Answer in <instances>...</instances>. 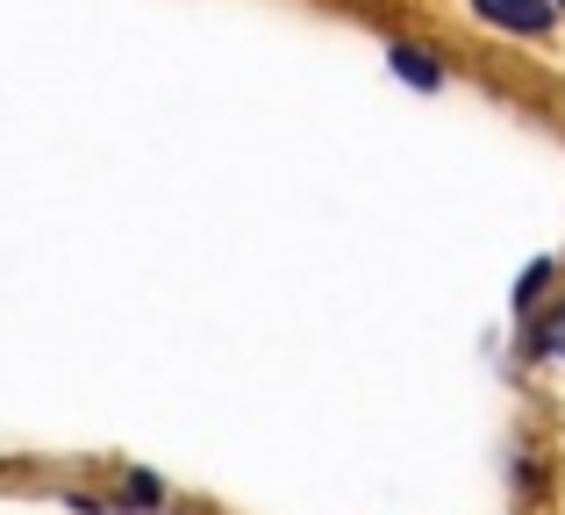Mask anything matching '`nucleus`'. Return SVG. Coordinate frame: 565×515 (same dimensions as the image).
I'll use <instances>...</instances> for the list:
<instances>
[{
    "mask_svg": "<svg viewBox=\"0 0 565 515\" xmlns=\"http://www.w3.org/2000/svg\"><path fill=\"white\" fill-rule=\"evenodd\" d=\"M515 358L530 365V373H558L565 365V287L552 301L537 308V315H523V336H515Z\"/></svg>",
    "mask_w": 565,
    "mask_h": 515,
    "instance_id": "1",
    "label": "nucleus"
},
{
    "mask_svg": "<svg viewBox=\"0 0 565 515\" xmlns=\"http://www.w3.org/2000/svg\"><path fill=\"white\" fill-rule=\"evenodd\" d=\"M472 14H480L487 29H501V36H515V43H552L558 36L552 0H472Z\"/></svg>",
    "mask_w": 565,
    "mask_h": 515,
    "instance_id": "2",
    "label": "nucleus"
},
{
    "mask_svg": "<svg viewBox=\"0 0 565 515\" xmlns=\"http://www.w3.org/2000/svg\"><path fill=\"white\" fill-rule=\"evenodd\" d=\"M565 287V251H537V258H523V272L509 279V308H515V322L523 315H537L544 301Z\"/></svg>",
    "mask_w": 565,
    "mask_h": 515,
    "instance_id": "3",
    "label": "nucleus"
},
{
    "mask_svg": "<svg viewBox=\"0 0 565 515\" xmlns=\"http://www.w3.org/2000/svg\"><path fill=\"white\" fill-rule=\"evenodd\" d=\"M386 72H394L401 86H415V94H444V79H451L429 43H386Z\"/></svg>",
    "mask_w": 565,
    "mask_h": 515,
    "instance_id": "4",
    "label": "nucleus"
},
{
    "mask_svg": "<svg viewBox=\"0 0 565 515\" xmlns=\"http://www.w3.org/2000/svg\"><path fill=\"white\" fill-rule=\"evenodd\" d=\"M509 494L523 508H537L544 494H552V459H544L530 437H515V451H509Z\"/></svg>",
    "mask_w": 565,
    "mask_h": 515,
    "instance_id": "5",
    "label": "nucleus"
},
{
    "mask_svg": "<svg viewBox=\"0 0 565 515\" xmlns=\"http://www.w3.org/2000/svg\"><path fill=\"white\" fill-rule=\"evenodd\" d=\"M115 508H122V515H129V508H166V487H158L151 473H129V480H122V502H115Z\"/></svg>",
    "mask_w": 565,
    "mask_h": 515,
    "instance_id": "6",
    "label": "nucleus"
},
{
    "mask_svg": "<svg viewBox=\"0 0 565 515\" xmlns=\"http://www.w3.org/2000/svg\"><path fill=\"white\" fill-rule=\"evenodd\" d=\"M552 8H558V14H565V0H552Z\"/></svg>",
    "mask_w": 565,
    "mask_h": 515,
    "instance_id": "7",
    "label": "nucleus"
}]
</instances>
